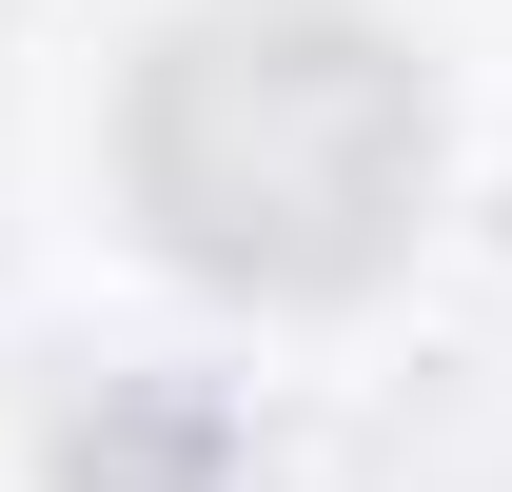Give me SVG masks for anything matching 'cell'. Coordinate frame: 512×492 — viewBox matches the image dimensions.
<instances>
[{
  "label": "cell",
  "instance_id": "obj_1",
  "mask_svg": "<svg viewBox=\"0 0 512 492\" xmlns=\"http://www.w3.org/2000/svg\"><path fill=\"white\" fill-rule=\"evenodd\" d=\"M138 217L237 296H355L434 197V79L355 0H197L138 60Z\"/></svg>",
  "mask_w": 512,
  "mask_h": 492
}]
</instances>
